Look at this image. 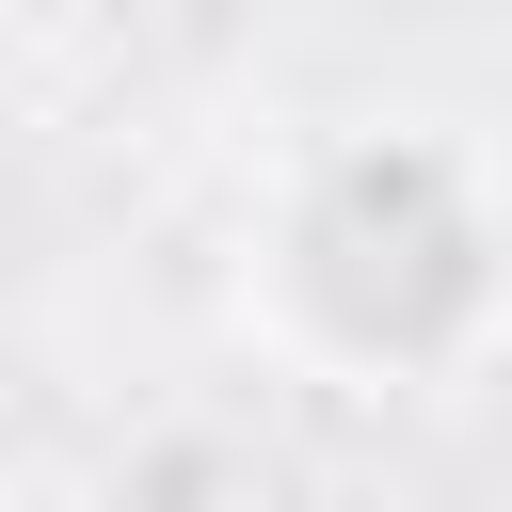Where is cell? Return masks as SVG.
<instances>
[{
    "instance_id": "6da1fadb",
    "label": "cell",
    "mask_w": 512,
    "mask_h": 512,
    "mask_svg": "<svg viewBox=\"0 0 512 512\" xmlns=\"http://www.w3.org/2000/svg\"><path fill=\"white\" fill-rule=\"evenodd\" d=\"M240 320L272 368L336 384V400H400L480 368V336L512 320V192L464 128H320L256 240H240Z\"/></svg>"
}]
</instances>
